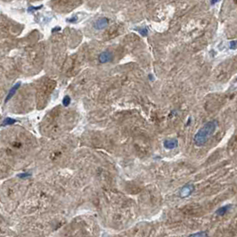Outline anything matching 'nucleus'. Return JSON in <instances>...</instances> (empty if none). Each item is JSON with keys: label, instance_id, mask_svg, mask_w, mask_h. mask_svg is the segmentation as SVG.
<instances>
[{"label": "nucleus", "instance_id": "obj_8", "mask_svg": "<svg viewBox=\"0 0 237 237\" xmlns=\"http://www.w3.org/2000/svg\"><path fill=\"white\" fill-rule=\"evenodd\" d=\"M70 97L69 96H64V99H63V104H64V106L67 107V106L70 105Z\"/></svg>", "mask_w": 237, "mask_h": 237}, {"label": "nucleus", "instance_id": "obj_4", "mask_svg": "<svg viewBox=\"0 0 237 237\" xmlns=\"http://www.w3.org/2000/svg\"><path fill=\"white\" fill-rule=\"evenodd\" d=\"M20 87H21V82H18V83H16L15 85H13V87L10 89V91H9V93H8V95H7V96H6V98H5V102L9 101V100L14 96V94L16 93V91L19 89Z\"/></svg>", "mask_w": 237, "mask_h": 237}, {"label": "nucleus", "instance_id": "obj_1", "mask_svg": "<svg viewBox=\"0 0 237 237\" xmlns=\"http://www.w3.org/2000/svg\"><path fill=\"white\" fill-rule=\"evenodd\" d=\"M217 121L212 120L209 122H207L203 128L197 132V134L194 136V142L197 145H203L204 144L208 138L214 133V131L217 129Z\"/></svg>", "mask_w": 237, "mask_h": 237}, {"label": "nucleus", "instance_id": "obj_3", "mask_svg": "<svg viewBox=\"0 0 237 237\" xmlns=\"http://www.w3.org/2000/svg\"><path fill=\"white\" fill-rule=\"evenodd\" d=\"M108 24H109V19L108 18H101L94 23V27L96 30H102V29H104L105 27H107Z\"/></svg>", "mask_w": 237, "mask_h": 237}, {"label": "nucleus", "instance_id": "obj_9", "mask_svg": "<svg viewBox=\"0 0 237 237\" xmlns=\"http://www.w3.org/2000/svg\"><path fill=\"white\" fill-rule=\"evenodd\" d=\"M189 237H208V234L206 232H200V233H196L194 235H192Z\"/></svg>", "mask_w": 237, "mask_h": 237}, {"label": "nucleus", "instance_id": "obj_16", "mask_svg": "<svg viewBox=\"0 0 237 237\" xmlns=\"http://www.w3.org/2000/svg\"><path fill=\"white\" fill-rule=\"evenodd\" d=\"M60 30H61V28H60V27H56V28H55V29H54L52 31H53V32H55V31H59Z\"/></svg>", "mask_w": 237, "mask_h": 237}, {"label": "nucleus", "instance_id": "obj_17", "mask_svg": "<svg viewBox=\"0 0 237 237\" xmlns=\"http://www.w3.org/2000/svg\"><path fill=\"white\" fill-rule=\"evenodd\" d=\"M218 1V0H211V4H215V3H217Z\"/></svg>", "mask_w": 237, "mask_h": 237}, {"label": "nucleus", "instance_id": "obj_13", "mask_svg": "<svg viewBox=\"0 0 237 237\" xmlns=\"http://www.w3.org/2000/svg\"><path fill=\"white\" fill-rule=\"evenodd\" d=\"M139 32L142 34L143 36H145V35L147 34V30H146V29H142V30L139 31Z\"/></svg>", "mask_w": 237, "mask_h": 237}, {"label": "nucleus", "instance_id": "obj_11", "mask_svg": "<svg viewBox=\"0 0 237 237\" xmlns=\"http://www.w3.org/2000/svg\"><path fill=\"white\" fill-rule=\"evenodd\" d=\"M227 206L221 208L219 210H218V211H217V213H218V214H219V215H223V214H224V213H225V212L227 210Z\"/></svg>", "mask_w": 237, "mask_h": 237}, {"label": "nucleus", "instance_id": "obj_14", "mask_svg": "<svg viewBox=\"0 0 237 237\" xmlns=\"http://www.w3.org/2000/svg\"><path fill=\"white\" fill-rule=\"evenodd\" d=\"M77 20H78L77 16H74V17H72V18L69 19V20H68V22H76Z\"/></svg>", "mask_w": 237, "mask_h": 237}, {"label": "nucleus", "instance_id": "obj_2", "mask_svg": "<svg viewBox=\"0 0 237 237\" xmlns=\"http://www.w3.org/2000/svg\"><path fill=\"white\" fill-rule=\"evenodd\" d=\"M113 58V55L111 52L109 51H104L101 53L99 55V57H98V60L101 64H106V63H109L112 60Z\"/></svg>", "mask_w": 237, "mask_h": 237}, {"label": "nucleus", "instance_id": "obj_15", "mask_svg": "<svg viewBox=\"0 0 237 237\" xmlns=\"http://www.w3.org/2000/svg\"><path fill=\"white\" fill-rule=\"evenodd\" d=\"M29 176H30L29 174H22V175H19V176L22 177V178H23V177H28Z\"/></svg>", "mask_w": 237, "mask_h": 237}, {"label": "nucleus", "instance_id": "obj_12", "mask_svg": "<svg viewBox=\"0 0 237 237\" xmlns=\"http://www.w3.org/2000/svg\"><path fill=\"white\" fill-rule=\"evenodd\" d=\"M41 7H42V5H39V6H37V7L31 6V7L28 9V11H29V12H31V11H36V10H38V9H40Z\"/></svg>", "mask_w": 237, "mask_h": 237}, {"label": "nucleus", "instance_id": "obj_10", "mask_svg": "<svg viewBox=\"0 0 237 237\" xmlns=\"http://www.w3.org/2000/svg\"><path fill=\"white\" fill-rule=\"evenodd\" d=\"M229 47H230V49H232V50H235V49H236L237 48V41L236 40H235V41H231V42H230V44H229Z\"/></svg>", "mask_w": 237, "mask_h": 237}, {"label": "nucleus", "instance_id": "obj_7", "mask_svg": "<svg viewBox=\"0 0 237 237\" xmlns=\"http://www.w3.org/2000/svg\"><path fill=\"white\" fill-rule=\"evenodd\" d=\"M16 120H13V119H11V118H6L4 120V122H3V126H5V125H12V124H13L14 122H15Z\"/></svg>", "mask_w": 237, "mask_h": 237}, {"label": "nucleus", "instance_id": "obj_5", "mask_svg": "<svg viewBox=\"0 0 237 237\" xmlns=\"http://www.w3.org/2000/svg\"><path fill=\"white\" fill-rule=\"evenodd\" d=\"M164 146L168 149H173L177 146V141L176 139H170L164 142Z\"/></svg>", "mask_w": 237, "mask_h": 237}, {"label": "nucleus", "instance_id": "obj_6", "mask_svg": "<svg viewBox=\"0 0 237 237\" xmlns=\"http://www.w3.org/2000/svg\"><path fill=\"white\" fill-rule=\"evenodd\" d=\"M193 190H194V187L193 186H190V185H187V186H185L183 189H182V191H181V196H187V195H189L192 192H193Z\"/></svg>", "mask_w": 237, "mask_h": 237}]
</instances>
